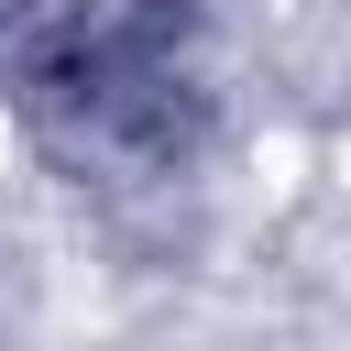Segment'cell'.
I'll list each match as a JSON object with an SVG mask.
<instances>
[{"label": "cell", "mask_w": 351, "mask_h": 351, "mask_svg": "<svg viewBox=\"0 0 351 351\" xmlns=\"http://www.w3.org/2000/svg\"><path fill=\"white\" fill-rule=\"evenodd\" d=\"M176 33H186L176 0H66L55 33L33 44V88L88 110V132H132V121L154 132L176 88Z\"/></svg>", "instance_id": "1"}]
</instances>
